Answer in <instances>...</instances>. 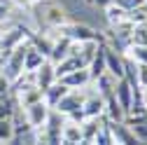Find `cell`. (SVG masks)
Returning <instances> with one entry per match:
<instances>
[{
    "label": "cell",
    "instance_id": "1",
    "mask_svg": "<svg viewBox=\"0 0 147 145\" xmlns=\"http://www.w3.org/2000/svg\"><path fill=\"white\" fill-rule=\"evenodd\" d=\"M59 33L63 38H68L70 42H80V45H84V42H105V38L98 30H94L86 24H77V21L65 24L63 28H59Z\"/></svg>",
    "mask_w": 147,
    "mask_h": 145
},
{
    "label": "cell",
    "instance_id": "2",
    "mask_svg": "<svg viewBox=\"0 0 147 145\" xmlns=\"http://www.w3.org/2000/svg\"><path fill=\"white\" fill-rule=\"evenodd\" d=\"M42 5V14L38 16L40 24H45L47 28H54V30H59L63 28L65 24H70V14L63 5L59 3H54V0H49V3H40Z\"/></svg>",
    "mask_w": 147,
    "mask_h": 145
},
{
    "label": "cell",
    "instance_id": "3",
    "mask_svg": "<svg viewBox=\"0 0 147 145\" xmlns=\"http://www.w3.org/2000/svg\"><path fill=\"white\" fill-rule=\"evenodd\" d=\"M26 47H28V40L24 42V45H19L9 56L3 61V68H5V72H3V77L9 82V84H14L16 80L21 77V72H24V54H26Z\"/></svg>",
    "mask_w": 147,
    "mask_h": 145
},
{
    "label": "cell",
    "instance_id": "4",
    "mask_svg": "<svg viewBox=\"0 0 147 145\" xmlns=\"http://www.w3.org/2000/svg\"><path fill=\"white\" fill-rule=\"evenodd\" d=\"M28 33H30V28H26V26H14V28L7 30V33H0V54H3V61H5L19 45H24V42L28 40Z\"/></svg>",
    "mask_w": 147,
    "mask_h": 145
},
{
    "label": "cell",
    "instance_id": "5",
    "mask_svg": "<svg viewBox=\"0 0 147 145\" xmlns=\"http://www.w3.org/2000/svg\"><path fill=\"white\" fill-rule=\"evenodd\" d=\"M63 115H59L56 110L49 112V119L45 124V145H61L63 140Z\"/></svg>",
    "mask_w": 147,
    "mask_h": 145
},
{
    "label": "cell",
    "instance_id": "6",
    "mask_svg": "<svg viewBox=\"0 0 147 145\" xmlns=\"http://www.w3.org/2000/svg\"><path fill=\"white\" fill-rule=\"evenodd\" d=\"M49 112H51V108H49L45 101L33 103V105H28V108H26V124L30 126V129H40V126H45V124H47Z\"/></svg>",
    "mask_w": 147,
    "mask_h": 145
},
{
    "label": "cell",
    "instance_id": "7",
    "mask_svg": "<svg viewBox=\"0 0 147 145\" xmlns=\"http://www.w3.org/2000/svg\"><path fill=\"white\" fill-rule=\"evenodd\" d=\"M82 105H84V96L80 91H68L59 103H56V110L59 115L63 117H70V115H75V112H82Z\"/></svg>",
    "mask_w": 147,
    "mask_h": 145
},
{
    "label": "cell",
    "instance_id": "8",
    "mask_svg": "<svg viewBox=\"0 0 147 145\" xmlns=\"http://www.w3.org/2000/svg\"><path fill=\"white\" fill-rule=\"evenodd\" d=\"M105 72L112 80H121L124 77V54L115 51L107 45H105Z\"/></svg>",
    "mask_w": 147,
    "mask_h": 145
},
{
    "label": "cell",
    "instance_id": "9",
    "mask_svg": "<svg viewBox=\"0 0 147 145\" xmlns=\"http://www.w3.org/2000/svg\"><path fill=\"white\" fill-rule=\"evenodd\" d=\"M110 131H112V138H115V145H142L136 133L128 129V126L124 122H107Z\"/></svg>",
    "mask_w": 147,
    "mask_h": 145
},
{
    "label": "cell",
    "instance_id": "10",
    "mask_svg": "<svg viewBox=\"0 0 147 145\" xmlns=\"http://www.w3.org/2000/svg\"><path fill=\"white\" fill-rule=\"evenodd\" d=\"M115 98L121 105L124 115H131L133 112V91H131V87H128V82L124 77L121 80H115Z\"/></svg>",
    "mask_w": 147,
    "mask_h": 145
},
{
    "label": "cell",
    "instance_id": "11",
    "mask_svg": "<svg viewBox=\"0 0 147 145\" xmlns=\"http://www.w3.org/2000/svg\"><path fill=\"white\" fill-rule=\"evenodd\" d=\"M54 82H56V66H54L51 61H45L38 70H35V87L45 94Z\"/></svg>",
    "mask_w": 147,
    "mask_h": 145
},
{
    "label": "cell",
    "instance_id": "12",
    "mask_svg": "<svg viewBox=\"0 0 147 145\" xmlns=\"http://www.w3.org/2000/svg\"><path fill=\"white\" fill-rule=\"evenodd\" d=\"M82 115L84 119H96V117H103L105 115V101L100 94H94L84 98V105H82Z\"/></svg>",
    "mask_w": 147,
    "mask_h": 145
},
{
    "label": "cell",
    "instance_id": "13",
    "mask_svg": "<svg viewBox=\"0 0 147 145\" xmlns=\"http://www.w3.org/2000/svg\"><path fill=\"white\" fill-rule=\"evenodd\" d=\"M105 16H107V24L112 28H126V26H133L131 24V16H128V12H124L121 7H117L115 3H110L105 7Z\"/></svg>",
    "mask_w": 147,
    "mask_h": 145
},
{
    "label": "cell",
    "instance_id": "14",
    "mask_svg": "<svg viewBox=\"0 0 147 145\" xmlns=\"http://www.w3.org/2000/svg\"><path fill=\"white\" fill-rule=\"evenodd\" d=\"M89 80H91V75H89V68H80V70H72V72H68V75L59 77V82H61V84H65V87L70 89V91H72V89H80V87H84Z\"/></svg>",
    "mask_w": 147,
    "mask_h": 145
},
{
    "label": "cell",
    "instance_id": "15",
    "mask_svg": "<svg viewBox=\"0 0 147 145\" xmlns=\"http://www.w3.org/2000/svg\"><path fill=\"white\" fill-rule=\"evenodd\" d=\"M70 49H72V42H70L68 38H63V35H61V38L51 45V54H49V59H47V61H51L54 66L61 63L63 59H68V56H70Z\"/></svg>",
    "mask_w": 147,
    "mask_h": 145
},
{
    "label": "cell",
    "instance_id": "16",
    "mask_svg": "<svg viewBox=\"0 0 147 145\" xmlns=\"http://www.w3.org/2000/svg\"><path fill=\"white\" fill-rule=\"evenodd\" d=\"M89 75H91V80H98L100 75H105V42L98 45L94 59H91V63H89Z\"/></svg>",
    "mask_w": 147,
    "mask_h": 145
},
{
    "label": "cell",
    "instance_id": "17",
    "mask_svg": "<svg viewBox=\"0 0 147 145\" xmlns=\"http://www.w3.org/2000/svg\"><path fill=\"white\" fill-rule=\"evenodd\" d=\"M103 101H105V119L107 122H124V110H121V105L117 103V98H115V91L112 94H107V96H103Z\"/></svg>",
    "mask_w": 147,
    "mask_h": 145
},
{
    "label": "cell",
    "instance_id": "18",
    "mask_svg": "<svg viewBox=\"0 0 147 145\" xmlns=\"http://www.w3.org/2000/svg\"><path fill=\"white\" fill-rule=\"evenodd\" d=\"M68 91H70V89H68L65 84H61V82L56 80V82H54V84H51V87L47 89V91L42 94V101H45V103H47V105L51 108V110H54V108H56V103H59V101H61V98H63V96H65Z\"/></svg>",
    "mask_w": 147,
    "mask_h": 145
},
{
    "label": "cell",
    "instance_id": "19",
    "mask_svg": "<svg viewBox=\"0 0 147 145\" xmlns=\"http://www.w3.org/2000/svg\"><path fill=\"white\" fill-rule=\"evenodd\" d=\"M16 91H19V105H16V108H28V105H33V103L42 101V91H40L35 84L21 87V89H16Z\"/></svg>",
    "mask_w": 147,
    "mask_h": 145
},
{
    "label": "cell",
    "instance_id": "20",
    "mask_svg": "<svg viewBox=\"0 0 147 145\" xmlns=\"http://www.w3.org/2000/svg\"><path fill=\"white\" fill-rule=\"evenodd\" d=\"M47 59L42 56V54L35 49V47H30V42H28V47H26V54H24V72H35L42 63H45Z\"/></svg>",
    "mask_w": 147,
    "mask_h": 145
},
{
    "label": "cell",
    "instance_id": "21",
    "mask_svg": "<svg viewBox=\"0 0 147 145\" xmlns=\"http://www.w3.org/2000/svg\"><path fill=\"white\" fill-rule=\"evenodd\" d=\"M28 42H30V47H35V49H38L40 54H42V56L45 59H49V54H51V40L47 38V35H40V33H28Z\"/></svg>",
    "mask_w": 147,
    "mask_h": 145
},
{
    "label": "cell",
    "instance_id": "22",
    "mask_svg": "<svg viewBox=\"0 0 147 145\" xmlns=\"http://www.w3.org/2000/svg\"><path fill=\"white\" fill-rule=\"evenodd\" d=\"M63 140L65 143H72V145H80L84 138H82V129H80V124H63Z\"/></svg>",
    "mask_w": 147,
    "mask_h": 145
},
{
    "label": "cell",
    "instance_id": "23",
    "mask_svg": "<svg viewBox=\"0 0 147 145\" xmlns=\"http://www.w3.org/2000/svg\"><path fill=\"white\" fill-rule=\"evenodd\" d=\"M131 45L147 47V21L145 24H133V28H131Z\"/></svg>",
    "mask_w": 147,
    "mask_h": 145
},
{
    "label": "cell",
    "instance_id": "24",
    "mask_svg": "<svg viewBox=\"0 0 147 145\" xmlns=\"http://www.w3.org/2000/svg\"><path fill=\"white\" fill-rule=\"evenodd\" d=\"M94 145H115V138H112V131H110V126H107V119L103 117V126L96 131L94 140H91Z\"/></svg>",
    "mask_w": 147,
    "mask_h": 145
},
{
    "label": "cell",
    "instance_id": "25",
    "mask_svg": "<svg viewBox=\"0 0 147 145\" xmlns=\"http://www.w3.org/2000/svg\"><path fill=\"white\" fill-rule=\"evenodd\" d=\"M124 56H128L131 61H136V63H140V66H147V47H136V45H131V47L126 49Z\"/></svg>",
    "mask_w": 147,
    "mask_h": 145
},
{
    "label": "cell",
    "instance_id": "26",
    "mask_svg": "<svg viewBox=\"0 0 147 145\" xmlns=\"http://www.w3.org/2000/svg\"><path fill=\"white\" fill-rule=\"evenodd\" d=\"M14 138V119L5 117L0 119V143H9Z\"/></svg>",
    "mask_w": 147,
    "mask_h": 145
},
{
    "label": "cell",
    "instance_id": "27",
    "mask_svg": "<svg viewBox=\"0 0 147 145\" xmlns=\"http://www.w3.org/2000/svg\"><path fill=\"white\" fill-rule=\"evenodd\" d=\"M112 3L117 5V7H121L124 12H133L136 7H140L145 0H112Z\"/></svg>",
    "mask_w": 147,
    "mask_h": 145
},
{
    "label": "cell",
    "instance_id": "28",
    "mask_svg": "<svg viewBox=\"0 0 147 145\" xmlns=\"http://www.w3.org/2000/svg\"><path fill=\"white\" fill-rule=\"evenodd\" d=\"M9 16V0H0V21H5Z\"/></svg>",
    "mask_w": 147,
    "mask_h": 145
},
{
    "label": "cell",
    "instance_id": "29",
    "mask_svg": "<svg viewBox=\"0 0 147 145\" xmlns=\"http://www.w3.org/2000/svg\"><path fill=\"white\" fill-rule=\"evenodd\" d=\"M9 3H14L16 7H21V9H30L35 5V0H9Z\"/></svg>",
    "mask_w": 147,
    "mask_h": 145
},
{
    "label": "cell",
    "instance_id": "30",
    "mask_svg": "<svg viewBox=\"0 0 147 145\" xmlns=\"http://www.w3.org/2000/svg\"><path fill=\"white\" fill-rule=\"evenodd\" d=\"M112 0H94V5H98V7H107Z\"/></svg>",
    "mask_w": 147,
    "mask_h": 145
},
{
    "label": "cell",
    "instance_id": "31",
    "mask_svg": "<svg viewBox=\"0 0 147 145\" xmlns=\"http://www.w3.org/2000/svg\"><path fill=\"white\" fill-rule=\"evenodd\" d=\"M9 143H12V145H24V138H21V136H14Z\"/></svg>",
    "mask_w": 147,
    "mask_h": 145
},
{
    "label": "cell",
    "instance_id": "32",
    "mask_svg": "<svg viewBox=\"0 0 147 145\" xmlns=\"http://www.w3.org/2000/svg\"><path fill=\"white\" fill-rule=\"evenodd\" d=\"M35 3H38V5H40V3H49V0H35Z\"/></svg>",
    "mask_w": 147,
    "mask_h": 145
},
{
    "label": "cell",
    "instance_id": "33",
    "mask_svg": "<svg viewBox=\"0 0 147 145\" xmlns=\"http://www.w3.org/2000/svg\"><path fill=\"white\" fill-rule=\"evenodd\" d=\"M0 68H3V54H0Z\"/></svg>",
    "mask_w": 147,
    "mask_h": 145
},
{
    "label": "cell",
    "instance_id": "34",
    "mask_svg": "<svg viewBox=\"0 0 147 145\" xmlns=\"http://www.w3.org/2000/svg\"><path fill=\"white\" fill-rule=\"evenodd\" d=\"M86 3H91V5H94V0H86Z\"/></svg>",
    "mask_w": 147,
    "mask_h": 145
},
{
    "label": "cell",
    "instance_id": "35",
    "mask_svg": "<svg viewBox=\"0 0 147 145\" xmlns=\"http://www.w3.org/2000/svg\"><path fill=\"white\" fill-rule=\"evenodd\" d=\"M145 94H147V84H145Z\"/></svg>",
    "mask_w": 147,
    "mask_h": 145
}]
</instances>
